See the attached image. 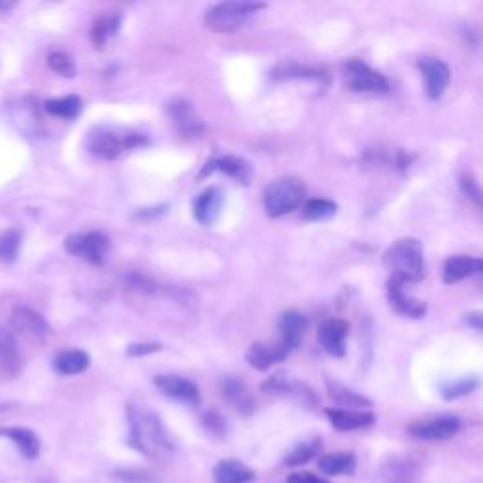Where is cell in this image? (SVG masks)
Wrapping results in <instances>:
<instances>
[{
	"label": "cell",
	"instance_id": "obj_18",
	"mask_svg": "<svg viewBox=\"0 0 483 483\" xmlns=\"http://www.w3.org/2000/svg\"><path fill=\"white\" fill-rule=\"evenodd\" d=\"M325 416L329 418L331 425L338 431H359L374 425L375 418L372 411L367 410H344V408H325Z\"/></svg>",
	"mask_w": 483,
	"mask_h": 483
},
{
	"label": "cell",
	"instance_id": "obj_13",
	"mask_svg": "<svg viewBox=\"0 0 483 483\" xmlns=\"http://www.w3.org/2000/svg\"><path fill=\"white\" fill-rule=\"evenodd\" d=\"M213 172H221V174L232 177V180H237L242 185L252 184V177H254V170H252V167H249V163H246L244 159L232 157V155L210 159L208 163L204 165L199 177H206Z\"/></svg>",
	"mask_w": 483,
	"mask_h": 483
},
{
	"label": "cell",
	"instance_id": "obj_32",
	"mask_svg": "<svg viewBox=\"0 0 483 483\" xmlns=\"http://www.w3.org/2000/svg\"><path fill=\"white\" fill-rule=\"evenodd\" d=\"M22 232L17 229H8L0 235V263L12 264L22 252Z\"/></svg>",
	"mask_w": 483,
	"mask_h": 483
},
{
	"label": "cell",
	"instance_id": "obj_16",
	"mask_svg": "<svg viewBox=\"0 0 483 483\" xmlns=\"http://www.w3.org/2000/svg\"><path fill=\"white\" fill-rule=\"evenodd\" d=\"M387 300H389V306L401 315H406L411 319H421L427 314L425 302H419L416 298H411L410 295H406L404 283L397 280L387 281Z\"/></svg>",
	"mask_w": 483,
	"mask_h": 483
},
{
	"label": "cell",
	"instance_id": "obj_1",
	"mask_svg": "<svg viewBox=\"0 0 483 483\" xmlns=\"http://www.w3.org/2000/svg\"><path fill=\"white\" fill-rule=\"evenodd\" d=\"M129 444L144 457L163 461L170 457L174 445L167 436L160 418L142 404H129Z\"/></svg>",
	"mask_w": 483,
	"mask_h": 483
},
{
	"label": "cell",
	"instance_id": "obj_26",
	"mask_svg": "<svg viewBox=\"0 0 483 483\" xmlns=\"http://www.w3.org/2000/svg\"><path fill=\"white\" fill-rule=\"evenodd\" d=\"M274 80H314V82H329L327 73L319 68H312L295 61H283L272 70Z\"/></svg>",
	"mask_w": 483,
	"mask_h": 483
},
{
	"label": "cell",
	"instance_id": "obj_22",
	"mask_svg": "<svg viewBox=\"0 0 483 483\" xmlns=\"http://www.w3.org/2000/svg\"><path fill=\"white\" fill-rule=\"evenodd\" d=\"M483 263L479 257L470 255H453L444 263V283L453 285L462 280L481 274Z\"/></svg>",
	"mask_w": 483,
	"mask_h": 483
},
{
	"label": "cell",
	"instance_id": "obj_39",
	"mask_svg": "<svg viewBox=\"0 0 483 483\" xmlns=\"http://www.w3.org/2000/svg\"><path fill=\"white\" fill-rule=\"evenodd\" d=\"M204 425H206L208 431L213 435H225V431H227V423L221 418V414H218V411H208V414L204 416Z\"/></svg>",
	"mask_w": 483,
	"mask_h": 483
},
{
	"label": "cell",
	"instance_id": "obj_8",
	"mask_svg": "<svg viewBox=\"0 0 483 483\" xmlns=\"http://www.w3.org/2000/svg\"><path fill=\"white\" fill-rule=\"evenodd\" d=\"M461 419L455 416L427 418L410 425V435L421 440H447L461 431Z\"/></svg>",
	"mask_w": 483,
	"mask_h": 483
},
{
	"label": "cell",
	"instance_id": "obj_11",
	"mask_svg": "<svg viewBox=\"0 0 483 483\" xmlns=\"http://www.w3.org/2000/svg\"><path fill=\"white\" fill-rule=\"evenodd\" d=\"M155 387L165 397L182 402L187 406L201 404V391L193 382L182 378V375H155Z\"/></svg>",
	"mask_w": 483,
	"mask_h": 483
},
{
	"label": "cell",
	"instance_id": "obj_33",
	"mask_svg": "<svg viewBox=\"0 0 483 483\" xmlns=\"http://www.w3.org/2000/svg\"><path fill=\"white\" fill-rule=\"evenodd\" d=\"M321 447V440L319 438H312V440H306L302 442L298 445H295L293 450L285 455V461L283 464H288V467H298V464H304L312 461Z\"/></svg>",
	"mask_w": 483,
	"mask_h": 483
},
{
	"label": "cell",
	"instance_id": "obj_23",
	"mask_svg": "<svg viewBox=\"0 0 483 483\" xmlns=\"http://www.w3.org/2000/svg\"><path fill=\"white\" fill-rule=\"evenodd\" d=\"M0 438L10 440L17 450H20V453L29 461L37 459L42 452L40 438L27 427H3L0 428Z\"/></svg>",
	"mask_w": 483,
	"mask_h": 483
},
{
	"label": "cell",
	"instance_id": "obj_2",
	"mask_svg": "<svg viewBox=\"0 0 483 483\" xmlns=\"http://www.w3.org/2000/svg\"><path fill=\"white\" fill-rule=\"evenodd\" d=\"M384 263L391 272V280L401 283H414L425 276L423 246L416 238L397 240L385 252Z\"/></svg>",
	"mask_w": 483,
	"mask_h": 483
},
{
	"label": "cell",
	"instance_id": "obj_29",
	"mask_svg": "<svg viewBox=\"0 0 483 483\" xmlns=\"http://www.w3.org/2000/svg\"><path fill=\"white\" fill-rule=\"evenodd\" d=\"M327 389H329L331 399L336 404L342 406L344 410H363V408H370L372 406V402L367 397L359 395V392H355V391L348 389L346 385L338 384L334 380H329L327 378Z\"/></svg>",
	"mask_w": 483,
	"mask_h": 483
},
{
	"label": "cell",
	"instance_id": "obj_17",
	"mask_svg": "<svg viewBox=\"0 0 483 483\" xmlns=\"http://www.w3.org/2000/svg\"><path fill=\"white\" fill-rule=\"evenodd\" d=\"M167 112L172 117V121H174V125L177 127V131H180V134H184V136H196V138H199L203 134L204 125L199 119V116L194 114L193 106L187 100H182V99L172 100L167 106Z\"/></svg>",
	"mask_w": 483,
	"mask_h": 483
},
{
	"label": "cell",
	"instance_id": "obj_21",
	"mask_svg": "<svg viewBox=\"0 0 483 483\" xmlns=\"http://www.w3.org/2000/svg\"><path fill=\"white\" fill-rule=\"evenodd\" d=\"M289 351L285 349L280 342L278 344H264V342H255L249 346L246 353V361L249 367L255 370H268L274 367L276 363H281L288 359Z\"/></svg>",
	"mask_w": 483,
	"mask_h": 483
},
{
	"label": "cell",
	"instance_id": "obj_40",
	"mask_svg": "<svg viewBox=\"0 0 483 483\" xmlns=\"http://www.w3.org/2000/svg\"><path fill=\"white\" fill-rule=\"evenodd\" d=\"M163 349V346L160 344H131L127 348V355L129 357H144V355H150V353H155V351H160Z\"/></svg>",
	"mask_w": 483,
	"mask_h": 483
},
{
	"label": "cell",
	"instance_id": "obj_34",
	"mask_svg": "<svg viewBox=\"0 0 483 483\" xmlns=\"http://www.w3.org/2000/svg\"><path fill=\"white\" fill-rule=\"evenodd\" d=\"M338 204L327 199H312L304 206V220L308 221H325L336 216Z\"/></svg>",
	"mask_w": 483,
	"mask_h": 483
},
{
	"label": "cell",
	"instance_id": "obj_14",
	"mask_svg": "<svg viewBox=\"0 0 483 483\" xmlns=\"http://www.w3.org/2000/svg\"><path fill=\"white\" fill-rule=\"evenodd\" d=\"M225 196L220 187H208L196 196L193 203V216L203 227H210L218 221L223 210Z\"/></svg>",
	"mask_w": 483,
	"mask_h": 483
},
{
	"label": "cell",
	"instance_id": "obj_36",
	"mask_svg": "<svg viewBox=\"0 0 483 483\" xmlns=\"http://www.w3.org/2000/svg\"><path fill=\"white\" fill-rule=\"evenodd\" d=\"M478 385V380L476 378H462L459 382H453L450 385H445L442 389V397L445 401H455L459 397H464V395H469V392H472Z\"/></svg>",
	"mask_w": 483,
	"mask_h": 483
},
{
	"label": "cell",
	"instance_id": "obj_10",
	"mask_svg": "<svg viewBox=\"0 0 483 483\" xmlns=\"http://www.w3.org/2000/svg\"><path fill=\"white\" fill-rule=\"evenodd\" d=\"M10 325L29 340H44L51 331L46 317L29 306H15L10 314Z\"/></svg>",
	"mask_w": 483,
	"mask_h": 483
},
{
	"label": "cell",
	"instance_id": "obj_3",
	"mask_svg": "<svg viewBox=\"0 0 483 483\" xmlns=\"http://www.w3.org/2000/svg\"><path fill=\"white\" fill-rule=\"evenodd\" d=\"M85 144L91 155L110 160L127 150L148 146L150 140L144 134H138V133L117 131L110 127H97L87 134Z\"/></svg>",
	"mask_w": 483,
	"mask_h": 483
},
{
	"label": "cell",
	"instance_id": "obj_20",
	"mask_svg": "<svg viewBox=\"0 0 483 483\" xmlns=\"http://www.w3.org/2000/svg\"><path fill=\"white\" fill-rule=\"evenodd\" d=\"M306 329H308V319L300 312H295V310L285 312L280 319V344L291 353L302 342Z\"/></svg>",
	"mask_w": 483,
	"mask_h": 483
},
{
	"label": "cell",
	"instance_id": "obj_15",
	"mask_svg": "<svg viewBox=\"0 0 483 483\" xmlns=\"http://www.w3.org/2000/svg\"><path fill=\"white\" fill-rule=\"evenodd\" d=\"M349 334V325L344 319H329L319 329V344L332 357L346 355V340Z\"/></svg>",
	"mask_w": 483,
	"mask_h": 483
},
{
	"label": "cell",
	"instance_id": "obj_4",
	"mask_svg": "<svg viewBox=\"0 0 483 483\" xmlns=\"http://www.w3.org/2000/svg\"><path fill=\"white\" fill-rule=\"evenodd\" d=\"M306 199V187L298 177H278L264 191V211L268 218H281L297 210Z\"/></svg>",
	"mask_w": 483,
	"mask_h": 483
},
{
	"label": "cell",
	"instance_id": "obj_24",
	"mask_svg": "<svg viewBox=\"0 0 483 483\" xmlns=\"http://www.w3.org/2000/svg\"><path fill=\"white\" fill-rule=\"evenodd\" d=\"M213 479L216 483H252L255 479V472L237 459H225L213 469Z\"/></svg>",
	"mask_w": 483,
	"mask_h": 483
},
{
	"label": "cell",
	"instance_id": "obj_35",
	"mask_svg": "<svg viewBox=\"0 0 483 483\" xmlns=\"http://www.w3.org/2000/svg\"><path fill=\"white\" fill-rule=\"evenodd\" d=\"M47 65H49V68L53 70V73H57L63 78H74L76 76V63L65 51L49 53Z\"/></svg>",
	"mask_w": 483,
	"mask_h": 483
},
{
	"label": "cell",
	"instance_id": "obj_19",
	"mask_svg": "<svg viewBox=\"0 0 483 483\" xmlns=\"http://www.w3.org/2000/svg\"><path fill=\"white\" fill-rule=\"evenodd\" d=\"M220 391L221 397L225 399V402L238 411L242 416H249L254 411L255 404H254V397L249 389L246 387L244 382H240L238 378H223L220 384Z\"/></svg>",
	"mask_w": 483,
	"mask_h": 483
},
{
	"label": "cell",
	"instance_id": "obj_25",
	"mask_svg": "<svg viewBox=\"0 0 483 483\" xmlns=\"http://www.w3.org/2000/svg\"><path fill=\"white\" fill-rule=\"evenodd\" d=\"M22 351L20 346H17L15 336L0 327V370L15 375L22 370Z\"/></svg>",
	"mask_w": 483,
	"mask_h": 483
},
{
	"label": "cell",
	"instance_id": "obj_28",
	"mask_svg": "<svg viewBox=\"0 0 483 483\" xmlns=\"http://www.w3.org/2000/svg\"><path fill=\"white\" fill-rule=\"evenodd\" d=\"M89 365H91V357L82 349H65L53 361V367L63 375H78L85 372Z\"/></svg>",
	"mask_w": 483,
	"mask_h": 483
},
{
	"label": "cell",
	"instance_id": "obj_42",
	"mask_svg": "<svg viewBox=\"0 0 483 483\" xmlns=\"http://www.w3.org/2000/svg\"><path fill=\"white\" fill-rule=\"evenodd\" d=\"M467 321L470 325H474L476 331H481V314H469Z\"/></svg>",
	"mask_w": 483,
	"mask_h": 483
},
{
	"label": "cell",
	"instance_id": "obj_30",
	"mask_svg": "<svg viewBox=\"0 0 483 483\" xmlns=\"http://www.w3.org/2000/svg\"><path fill=\"white\" fill-rule=\"evenodd\" d=\"M319 470L325 476L353 474L357 467V457L353 453H331L317 461Z\"/></svg>",
	"mask_w": 483,
	"mask_h": 483
},
{
	"label": "cell",
	"instance_id": "obj_41",
	"mask_svg": "<svg viewBox=\"0 0 483 483\" xmlns=\"http://www.w3.org/2000/svg\"><path fill=\"white\" fill-rule=\"evenodd\" d=\"M288 483H331V481L312 472H295L288 478Z\"/></svg>",
	"mask_w": 483,
	"mask_h": 483
},
{
	"label": "cell",
	"instance_id": "obj_38",
	"mask_svg": "<svg viewBox=\"0 0 483 483\" xmlns=\"http://www.w3.org/2000/svg\"><path fill=\"white\" fill-rule=\"evenodd\" d=\"M461 189L462 193L469 196V199L476 204V206H481V191H479V185L478 182H474L470 176H462L461 177Z\"/></svg>",
	"mask_w": 483,
	"mask_h": 483
},
{
	"label": "cell",
	"instance_id": "obj_31",
	"mask_svg": "<svg viewBox=\"0 0 483 483\" xmlns=\"http://www.w3.org/2000/svg\"><path fill=\"white\" fill-rule=\"evenodd\" d=\"M44 110L49 116H56L61 119H74L82 114L83 102L78 95H68L63 99H51L44 102Z\"/></svg>",
	"mask_w": 483,
	"mask_h": 483
},
{
	"label": "cell",
	"instance_id": "obj_12",
	"mask_svg": "<svg viewBox=\"0 0 483 483\" xmlns=\"http://www.w3.org/2000/svg\"><path fill=\"white\" fill-rule=\"evenodd\" d=\"M263 391L268 392V395L291 397V399L298 401L300 404L310 406V408H314L317 404L314 391L306 384L289 380L288 375H283V374H276V375H272V378H268L263 384Z\"/></svg>",
	"mask_w": 483,
	"mask_h": 483
},
{
	"label": "cell",
	"instance_id": "obj_37",
	"mask_svg": "<svg viewBox=\"0 0 483 483\" xmlns=\"http://www.w3.org/2000/svg\"><path fill=\"white\" fill-rule=\"evenodd\" d=\"M117 479L125 481V483H159V479L148 472V470H134V469H129V470H119L117 474Z\"/></svg>",
	"mask_w": 483,
	"mask_h": 483
},
{
	"label": "cell",
	"instance_id": "obj_43",
	"mask_svg": "<svg viewBox=\"0 0 483 483\" xmlns=\"http://www.w3.org/2000/svg\"><path fill=\"white\" fill-rule=\"evenodd\" d=\"M15 8V3H8V0H0V13L10 12Z\"/></svg>",
	"mask_w": 483,
	"mask_h": 483
},
{
	"label": "cell",
	"instance_id": "obj_6",
	"mask_svg": "<svg viewBox=\"0 0 483 483\" xmlns=\"http://www.w3.org/2000/svg\"><path fill=\"white\" fill-rule=\"evenodd\" d=\"M344 85L351 93H372L384 95L389 91V82L378 70L370 68L361 59H349L342 66Z\"/></svg>",
	"mask_w": 483,
	"mask_h": 483
},
{
	"label": "cell",
	"instance_id": "obj_7",
	"mask_svg": "<svg viewBox=\"0 0 483 483\" xmlns=\"http://www.w3.org/2000/svg\"><path fill=\"white\" fill-rule=\"evenodd\" d=\"M65 249L89 264L100 266L106 261V255L110 252V238L104 232L91 230V232H74L68 235L65 240Z\"/></svg>",
	"mask_w": 483,
	"mask_h": 483
},
{
	"label": "cell",
	"instance_id": "obj_5",
	"mask_svg": "<svg viewBox=\"0 0 483 483\" xmlns=\"http://www.w3.org/2000/svg\"><path fill=\"white\" fill-rule=\"evenodd\" d=\"M263 8V3H221L206 10L204 23L213 32L232 34L240 30Z\"/></svg>",
	"mask_w": 483,
	"mask_h": 483
},
{
	"label": "cell",
	"instance_id": "obj_27",
	"mask_svg": "<svg viewBox=\"0 0 483 483\" xmlns=\"http://www.w3.org/2000/svg\"><path fill=\"white\" fill-rule=\"evenodd\" d=\"M119 27H121V13L119 12L102 13L95 20L91 32H89V37H91V42L95 44V47H104L116 37Z\"/></svg>",
	"mask_w": 483,
	"mask_h": 483
},
{
	"label": "cell",
	"instance_id": "obj_9",
	"mask_svg": "<svg viewBox=\"0 0 483 483\" xmlns=\"http://www.w3.org/2000/svg\"><path fill=\"white\" fill-rule=\"evenodd\" d=\"M418 66L425 78L427 97L431 100L442 99V95L445 93V89L452 80L450 66L436 57H421L418 61Z\"/></svg>",
	"mask_w": 483,
	"mask_h": 483
}]
</instances>
